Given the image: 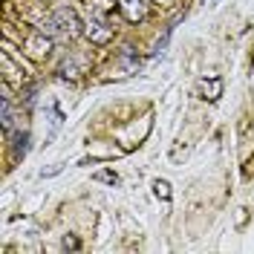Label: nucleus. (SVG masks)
<instances>
[{
	"mask_svg": "<svg viewBox=\"0 0 254 254\" xmlns=\"http://www.w3.org/2000/svg\"><path fill=\"white\" fill-rule=\"evenodd\" d=\"M119 9H122V15H125L127 20H142L144 12H147L144 0H122V3H119Z\"/></svg>",
	"mask_w": 254,
	"mask_h": 254,
	"instance_id": "f257e3e1",
	"label": "nucleus"
},
{
	"mask_svg": "<svg viewBox=\"0 0 254 254\" xmlns=\"http://www.w3.org/2000/svg\"><path fill=\"white\" fill-rule=\"evenodd\" d=\"M87 35L93 38L95 44H104V41H110V29L104 26V20H90V23H87Z\"/></svg>",
	"mask_w": 254,
	"mask_h": 254,
	"instance_id": "f03ea898",
	"label": "nucleus"
},
{
	"mask_svg": "<svg viewBox=\"0 0 254 254\" xmlns=\"http://www.w3.org/2000/svg\"><path fill=\"white\" fill-rule=\"evenodd\" d=\"M199 87H202V93H208V95H205L208 101H217V98H220V95H222V81H220V78L202 81Z\"/></svg>",
	"mask_w": 254,
	"mask_h": 254,
	"instance_id": "7ed1b4c3",
	"label": "nucleus"
},
{
	"mask_svg": "<svg viewBox=\"0 0 254 254\" xmlns=\"http://www.w3.org/2000/svg\"><path fill=\"white\" fill-rule=\"evenodd\" d=\"M3 127L6 130L12 127V104H9V95H3Z\"/></svg>",
	"mask_w": 254,
	"mask_h": 254,
	"instance_id": "20e7f679",
	"label": "nucleus"
},
{
	"mask_svg": "<svg viewBox=\"0 0 254 254\" xmlns=\"http://www.w3.org/2000/svg\"><path fill=\"white\" fill-rule=\"evenodd\" d=\"M29 133H17V142H15V150L17 153H26V147H29Z\"/></svg>",
	"mask_w": 254,
	"mask_h": 254,
	"instance_id": "39448f33",
	"label": "nucleus"
},
{
	"mask_svg": "<svg viewBox=\"0 0 254 254\" xmlns=\"http://www.w3.org/2000/svg\"><path fill=\"white\" fill-rule=\"evenodd\" d=\"M98 179H101V182H110V185H116V182H119V176L110 174V171H101V174H98Z\"/></svg>",
	"mask_w": 254,
	"mask_h": 254,
	"instance_id": "423d86ee",
	"label": "nucleus"
}]
</instances>
